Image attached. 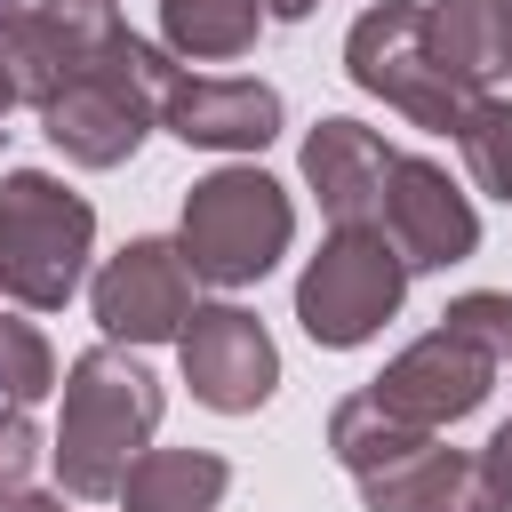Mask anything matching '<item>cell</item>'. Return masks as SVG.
Returning <instances> with one entry per match:
<instances>
[{"instance_id": "obj_6", "label": "cell", "mask_w": 512, "mask_h": 512, "mask_svg": "<svg viewBox=\"0 0 512 512\" xmlns=\"http://www.w3.org/2000/svg\"><path fill=\"white\" fill-rule=\"evenodd\" d=\"M408 296V264L392 256V240L376 224H336L320 240V256L296 272V320L320 352H352L368 344Z\"/></svg>"}, {"instance_id": "obj_10", "label": "cell", "mask_w": 512, "mask_h": 512, "mask_svg": "<svg viewBox=\"0 0 512 512\" xmlns=\"http://www.w3.org/2000/svg\"><path fill=\"white\" fill-rule=\"evenodd\" d=\"M176 360H184L192 400L216 416H256L280 384V344L248 304H200L192 328L176 336Z\"/></svg>"}, {"instance_id": "obj_22", "label": "cell", "mask_w": 512, "mask_h": 512, "mask_svg": "<svg viewBox=\"0 0 512 512\" xmlns=\"http://www.w3.org/2000/svg\"><path fill=\"white\" fill-rule=\"evenodd\" d=\"M32 464H40V432H32V416H24V408H0V504L24 496Z\"/></svg>"}, {"instance_id": "obj_21", "label": "cell", "mask_w": 512, "mask_h": 512, "mask_svg": "<svg viewBox=\"0 0 512 512\" xmlns=\"http://www.w3.org/2000/svg\"><path fill=\"white\" fill-rule=\"evenodd\" d=\"M440 328L464 336L472 352H488L496 368L512 360V296H504V288H472V296H456V304L440 312Z\"/></svg>"}, {"instance_id": "obj_13", "label": "cell", "mask_w": 512, "mask_h": 512, "mask_svg": "<svg viewBox=\"0 0 512 512\" xmlns=\"http://www.w3.org/2000/svg\"><path fill=\"white\" fill-rule=\"evenodd\" d=\"M384 176H392V144L360 120H320L304 136V184L328 208V224H376L384 208Z\"/></svg>"}, {"instance_id": "obj_19", "label": "cell", "mask_w": 512, "mask_h": 512, "mask_svg": "<svg viewBox=\"0 0 512 512\" xmlns=\"http://www.w3.org/2000/svg\"><path fill=\"white\" fill-rule=\"evenodd\" d=\"M456 152H464L480 192L512 200V104L504 96H472V112L456 120Z\"/></svg>"}, {"instance_id": "obj_11", "label": "cell", "mask_w": 512, "mask_h": 512, "mask_svg": "<svg viewBox=\"0 0 512 512\" xmlns=\"http://www.w3.org/2000/svg\"><path fill=\"white\" fill-rule=\"evenodd\" d=\"M488 384H496V360L472 352L464 336L432 328V336H416L408 352L384 360V376L368 384V400L392 408V416L416 424V432H440V424H464V416L488 400Z\"/></svg>"}, {"instance_id": "obj_7", "label": "cell", "mask_w": 512, "mask_h": 512, "mask_svg": "<svg viewBox=\"0 0 512 512\" xmlns=\"http://www.w3.org/2000/svg\"><path fill=\"white\" fill-rule=\"evenodd\" d=\"M120 8L112 0H24L0 24V112H40L48 96H64L112 40H120Z\"/></svg>"}, {"instance_id": "obj_9", "label": "cell", "mask_w": 512, "mask_h": 512, "mask_svg": "<svg viewBox=\"0 0 512 512\" xmlns=\"http://www.w3.org/2000/svg\"><path fill=\"white\" fill-rule=\"evenodd\" d=\"M376 232L392 240V256H400L408 272H448V264H464V256L480 248V208H472V192L448 184L440 160H424V152H392Z\"/></svg>"}, {"instance_id": "obj_24", "label": "cell", "mask_w": 512, "mask_h": 512, "mask_svg": "<svg viewBox=\"0 0 512 512\" xmlns=\"http://www.w3.org/2000/svg\"><path fill=\"white\" fill-rule=\"evenodd\" d=\"M0 512H64V496H32V488H24V496H8Z\"/></svg>"}, {"instance_id": "obj_16", "label": "cell", "mask_w": 512, "mask_h": 512, "mask_svg": "<svg viewBox=\"0 0 512 512\" xmlns=\"http://www.w3.org/2000/svg\"><path fill=\"white\" fill-rule=\"evenodd\" d=\"M232 464L216 448H144L120 480V512H216Z\"/></svg>"}, {"instance_id": "obj_4", "label": "cell", "mask_w": 512, "mask_h": 512, "mask_svg": "<svg viewBox=\"0 0 512 512\" xmlns=\"http://www.w3.org/2000/svg\"><path fill=\"white\" fill-rule=\"evenodd\" d=\"M96 248V208L48 176V168H8L0 176V296L24 312H56L80 296Z\"/></svg>"}, {"instance_id": "obj_23", "label": "cell", "mask_w": 512, "mask_h": 512, "mask_svg": "<svg viewBox=\"0 0 512 512\" xmlns=\"http://www.w3.org/2000/svg\"><path fill=\"white\" fill-rule=\"evenodd\" d=\"M480 472H488L496 504L512 512V424H496V432H488V448H480Z\"/></svg>"}, {"instance_id": "obj_15", "label": "cell", "mask_w": 512, "mask_h": 512, "mask_svg": "<svg viewBox=\"0 0 512 512\" xmlns=\"http://www.w3.org/2000/svg\"><path fill=\"white\" fill-rule=\"evenodd\" d=\"M424 40L464 88L488 96V80L512 72V0H424Z\"/></svg>"}, {"instance_id": "obj_26", "label": "cell", "mask_w": 512, "mask_h": 512, "mask_svg": "<svg viewBox=\"0 0 512 512\" xmlns=\"http://www.w3.org/2000/svg\"><path fill=\"white\" fill-rule=\"evenodd\" d=\"M16 8H24V0H0V24H8V16H16Z\"/></svg>"}, {"instance_id": "obj_1", "label": "cell", "mask_w": 512, "mask_h": 512, "mask_svg": "<svg viewBox=\"0 0 512 512\" xmlns=\"http://www.w3.org/2000/svg\"><path fill=\"white\" fill-rule=\"evenodd\" d=\"M168 392L128 344H88L64 368V416H56V480L64 496H120L128 464L144 456Z\"/></svg>"}, {"instance_id": "obj_18", "label": "cell", "mask_w": 512, "mask_h": 512, "mask_svg": "<svg viewBox=\"0 0 512 512\" xmlns=\"http://www.w3.org/2000/svg\"><path fill=\"white\" fill-rule=\"evenodd\" d=\"M432 432H416V424H400L392 408H376L368 392H352V400H336V416H328V448H336V464L352 472V480H368V472H384V464H400V456H416Z\"/></svg>"}, {"instance_id": "obj_25", "label": "cell", "mask_w": 512, "mask_h": 512, "mask_svg": "<svg viewBox=\"0 0 512 512\" xmlns=\"http://www.w3.org/2000/svg\"><path fill=\"white\" fill-rule=\"evenodd\" d=\"M256 8H264V16H280V24H296V16H312L320 0H256Z\"/></svg>"}, {"instance_id": "obj_5", "label": "cell", "mask_w": 512, "mask_h": 512, "mask_svg": "<svg viewBox=\"0 0 512 512\" xmlns=\"http://www.w3.org/2000/svg\"><path fill=\"white\" fill-rule=\"evenodd\" d=\"M344 72H352V88L384 96L392 112H408V120L432 128V136H456V120H464L472 96H480V88H464V80L432 56V40H424V0H376V8H360L352 32H344Z\"/></svg>"}, {"instance_id": "obj_14", "label": "cell", "mask_w": 512, "mask_h": 512, "mask_svg": "<svg viewBox=\"0 0 512 512\" xmlns=\"http://www.w3.org/2000/svg\"><path fill=\"white\" fill-rule=\"evenodd\" d=\"M360 504L368 512H504L496 488H488V472H480V456H456V448H432V440L416 456L368 472Z\"/></svg>"}, {"instance_id": "obj_20", "label": "cell", "mask_w": 512, "mask_h": 512, "mask_svg": "<svg viewBox=\"0 0 512 512\" xmlns=\"http://www.w3.org/2000/svg\"><path fill=\"white\" fill-rule=\"evenodd\" d=\"M56 392V352H48V336L32 328V320H8L0 312V400L8 408H32V400H48Z\"/></svg>"}, {"instance_id": "obj_2", "label": "cell", "mask_w": 512, "mask_h": 512, "mask_svg": "<svg viewBox=\"0 0 512 512\" xmlns=\"http://www.w3.org/2000/svg\"><path fill=\"white\" fill-rule=\"evenodd\" d=\"M168 80H176L168 48L120 32L64 96L40 104V136H48L72 168H120V160H136V144L160 128V88H168Z\"/></svg>"}, {"instance_id": "obj_3", "label": "cell", "mask_w": 512, "mask_h": 512, "mask_svg": "<svg viewBox=\"0 0 512 512\" xmlns=\"http://www.w3.org/2000/svg\"><path fill=\"white\" fill-rule=\"evenodd\" d=\"M296 240V200L288 184H272L264 168H208L184 192V224H176V256L192 264V280L208 288H248L264 280Z\"/></svg>"}, {"instance_id": "obj_27", "label": "cell", "mask_w": 512, "mask_h": 512, "mask_svg": "<svg viewBox=\"0 0 512 512\" xmlns=\"http://www.w3.org/2000/svg\"><path fill=\"white\" fill-rule=\"evenodd\" d=\"M504 368H512V360H504Z\"/></svg>"}, {"instance_id": "obj_8", "label": "cell", "mask_w": 512, "mask_h": 512, "mask_svg": "<svg viewBox=\"0 0 512 512\" xmlns=\"http://www.w3.org/2000/svg\"><path fill=\"white\" fill-rule=\"evenodd\" d=\"M88 304H96L104 344H176L200 312V280L176 256V240H128L88 280Z\"/></svg>"}, {"instance_id": "obj_12", "label": "cell", "mask_w": 512, "mask_h": 512, "mask_svg": "<svg viewBox=\"0 0 512 512\" xmlns=\"http://www.w3.org/2000/svg\"><path fill=\"white\" fill-rule=\"evenodd\" d=\"M288 104L272 80H200V72H176L160 88V128L200 144V152H264L280 136Z\"/></svg>"}, {"instance_id": "obj_17", "label": "cell", "mask_w": 512, "mask_h": 512, "mask_svg": "<svg viewBox=\"0 0 512 512\" xmlns=\"http://www.w3.org/2000/svg\"><path fill=\"white\" fill-rule=\"evenodd\" d=\"M264 32L256 0H160V48L184 64H232Z\"/></svg>"}]
</instances>
